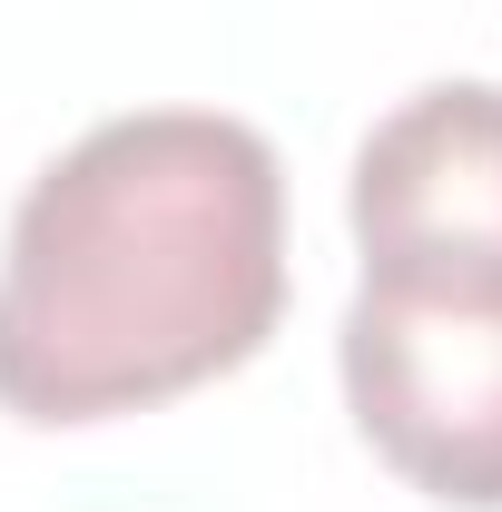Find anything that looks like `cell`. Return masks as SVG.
<instances>
[{"label":"cell","mask_w":502,"mask_h":512,"mask_svg":"<svg viewBox=\"0 0 502 512\" xmlns=\"http://www.w3.org/2000/svg\"><path fill=\"white\" fill-rule=\"evenodd\" d=\"M286 316V168L227 109H128L30 178L0 247V414L109 424L237 375Z\"/></svg>","instance_id":"1"},{"label":"cell","mask_w":502,"mask_h":512,"mask_svg":"<svg viewBox=\"0 0 502 512\" xmlns=\"http://www.w3.org/2000/svg\"><path fill=\"white\" fill-rule=\"evenodd\" d=\"M355 434L453 512H502V296L355 286L335 325Z\"/></svg>","instance_id":"2"},{"label":"cell","mask_w":502,"mask_h":512,"mask_svg":"<svg viewBox=\"0 0 502 512\" xmlns=\"http://www.w3.org/2000/svg\"><path fill=\"white\" fill-rule=\"evenodd\" d=\"M365 286L502 296V79H434L394 99L345 178Z\"/></svg>","instance_id":"3"}]
</instances>
